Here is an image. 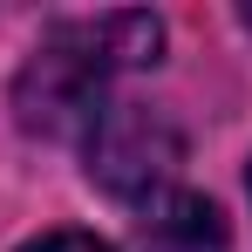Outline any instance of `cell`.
<instances>
[{
  "mask_svg": "<svg viewBox=\"0 0 252 252\" xmlns=\"http://www.w3.org/2000/svg\"><path fill=\"white\" fill-rule=\"evenodd\" d=\"M164 55V21L143 7L55 21L14 75V116L28 136H89L109 109V82L123 68H150Z\"/></svg>",
  "mask_w": 252,
  "mask_h": 252,
  "instance_id": "1",
  "label": "cell"
},
{
  "mask_svg": "<svg viewBox=\"0 0 252 252\" xmlns=\"http://www.w3.org/2000/svg\"><path fill=\"white\" fill-rule=\"evenodd\" d=\"M82 143H89V177L123 205H157L184 164V136L157 102H109Z\"/></svg>",
  "mask_w": 252,
  "mask_h": 252,
  "instance_id": "2",
  "label": "cell"
},
{
  "mask_svg": "<svg viewBox=\"0 0 252 252\" xmlns=\"http://www.w3.org/2000/svg\"><path fill=\"white\" fill-rule=\"evenodd\" d=\"M136 252H232V232L211 198L198 191H164L136 225Z\"/></svg>",
  "mask_w": 252,
  "mask_h": 252,
  "instance_id": "3",
  "label": "cell"
},
{
  "mask_svg": "<svg viewBox=\"0 0 252 252\" xmlns=\"http://www.w3.org/2000/svg\"><path fill=\"white\" fill-rule=\"evenodd\" d=\"M21 252H116V246H102L95 232H41V239H28Z\"/></svg>",
  "mask_w": 252,
  "mask_h": 252,
  "instance_id": "4",
  "label": "cell"
},
{
  "mask_svg": "<svg viewBox=\"0 0 252 252\" xmlns=\"http://www.w3.org/2000/svg\"><path fill=\"white\" fill-rule=\"evenodd\" d=\"M246 28H252V7H246Z\"/></svg>",
  "mask_w": 252,
  "mask_h": 252,
  "instance_id": "5",
  "label": "cell"
}]
</instances>
